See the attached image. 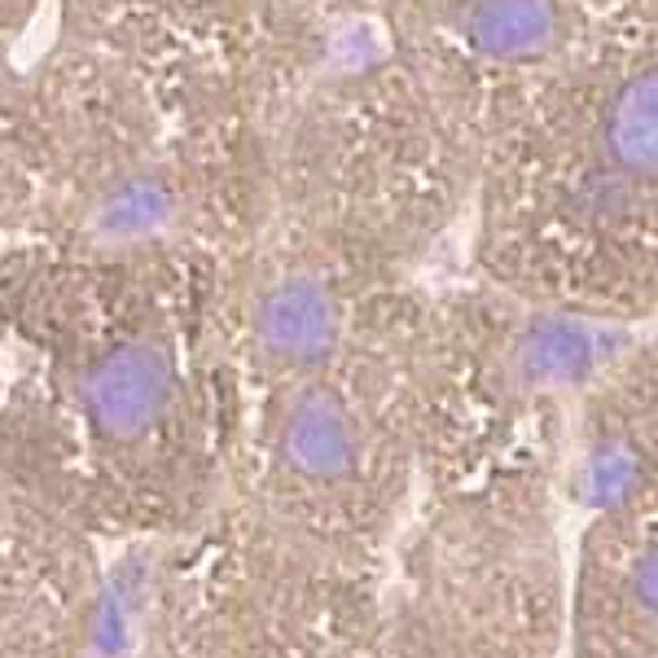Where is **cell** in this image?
<instances>
[{
  "mask_svg": "<svg viewBox=\"0 0 658 658\" xmlns=\"http://www.w3.org/2000/svg\"><path fill=\"white\" fill-rule=\"evenodd\" d=\"M49 0H0V58H14V45L40 23Z\"/></svg>",
  "mask_w": 658,
  "mask_h": 658,
  "instance_id": "8992f818",
  "label": "cell"
},
{
  "mask_svg": "<svg viewBox=\"0 0 658 658\" xmlns=\"http://www.w3.org/2000/svg\"><path fill=\"white\" fill-rule=\"evenodd\" d=\"M654 548H645V554L636 558V567H632V593H636V602L645 606V610H654Z\"/></svg>",
  "mask_w": 658,
  "mask_h": 658,
  "instance_id": "52a82bcc",
  "label": "cell"
},
{
  "mask_svg": "<svg viewBox=\"0 0 658 658\" xmlns=\"http://www.w3.org/2000/svg\"><path fill=\"white\" fill-rule=\"evenodd\" d=\"M654 0L606 23L479 141L470 246L492 286L615 316L654 286Z\"/></svg>",
  "mask_w": 658,
  "mask_h": 658,
  "instance_id": "3957f363",
  "label": "cell"
},
{
  "mask_svg": "<svg viewBox=\"0 0 658 658\" xmlns=\"http://www.w3.org/2000/svg\"><path fill=\"white\" fill-rule=\"evenodd\" d=\"M180 395V360L159 329H124L105 339L75 378V400L88 430L105 444H141Z\"/></svg>",
  "mask_w": 658,
  "mask_h": 658,
  "instance_id": "277c9868",
  "label": "cell"
},
{
  "mask_svg": "<svg viewBox=\"0 0 658 658\" xmlns=\"http://www.w3.org/2000/svg\"><path fill=\"white\" fill-rule=\"evenodd\" d=\"M268 215L413 260L466 215L474 145L391 0H255Z\"/></svg>",
  "mask_w": 658,
  "mask_h": 658,
  "instance_id": "7a4b0ae2",
  "label": "cell"
},
{
  "mask_svg": "<svg viewBox=\"0 0 658 658\" xmlns=\"http://www.w3.org/2000/svg\"><path fill=\"white\" fill-rule=\"evenodd\" d=\"M347 352V347H343ZM339 356V352H334ZM334 356L307 365V369H281L307 378L303 387L290 391L277 426V453L281 461L307 479V483H343L360 466V421L347 395L325 378V369L334 365Z\"/></svg>",
  "mask_w": 658,
  "mask_h": 658,
  "instance_id": "5b68a950",
  "label": "cell"
},
{
  "mask_svg": "<svg viewBox=\"0 0 658 658\" xmlns=\"http://www.w3.org/2000/svg\"><path fill=\"white\" fill-rule=\"evenodd\" d=\"M0 58V242L233 260L268 215L255 0H49Z\"/></svg>",
  "mask_w": 658,
  "mask_h": 658,
  "instance_id": "6da1fadb",
  "label": "cell"
}]
</instances>
